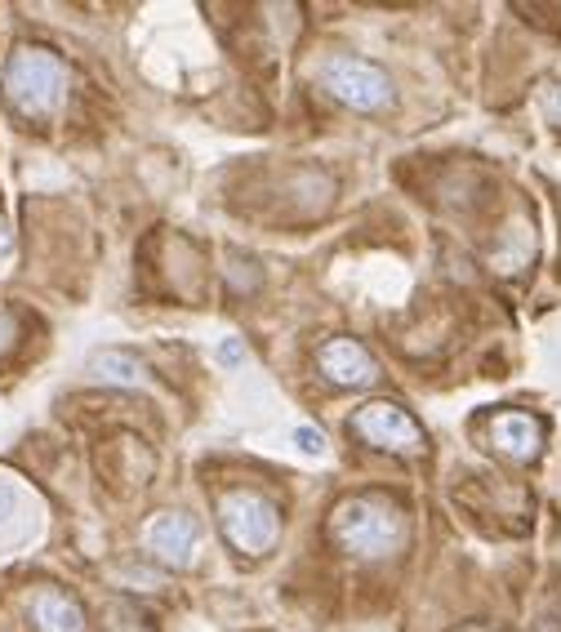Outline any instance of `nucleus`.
Masks as SVG:
<instances>
[{
  "label": "nucleus",
  "instance_id": "4468645a",
  "mask_svg": "<svg viewBox=\"0 0 561 632\" xmlns=\"http://www.w3.org/2000/svg\"><path fill=\"white\" fill-rule=\"evenodd\" d=\"M14 335H19L14 316H10V312H0V352H10V348H14Z\"/></svg>",
  "mask_w": 561,
  "mask_h": 632
},
{
  "label": "nucleus",
  "instance_id": "0eeeda50",
  "mask_svg": "<svg viewBox=\"0 0 561 632\" xmlns=\"http://www.w3.org/2000/svg\"><path fill=\"white\" fill-rule=\"evenodd\" d=\"M316 366H321V374L330 379V383H339V388H366V383H375V357L357 344V339H330V344H321V352H316Z\"/></svg>",
  "mask_w": 561,
  "mask_h": 632
},
{
  "label": "nucleus",
  "instance_id": "2eb2a0df",
  "mask_svg": "<svg viewBox=\"0 0 561 632\" xmlns=\"http://www.w3.org/2000/svg\"><path fill=\"white\" fill-rule=\"evenodd\" d=\"M218 357H223V361H237V357H241V344H237V339H228V344L218 348Z\"/></svg>",
  "mask_w": 561,
  "mask_h": 632
},
{
  "label": "nucleus",
  "instance_id": "423d86ee",
  "mask_svg": "<svg viewBox=\"0 0 561 632\" xmlns=\"http://www.w3.org/2000/svg\"><path fill=\"white\" fill-rule=\"evenodd\" d=\"M143 544H148V553L161 566L183 570L192 562V553H196V521L187 512H157L143 525Z\"/></svg>",
  "mask_w": 561,
  "mask_h": 632
},
{
  "label": "nucleus",
  "instance_id": "39448f33",
  "mask_svg": "<svg viewBox=\"0 0 561 632\" xmlns=\"http://www.w3.org/2000/svg\"><path fill=\"white\" fill-rule=\"evenodd\" d=\"M353 433H357L362 442L379 446V450H414V446L423 442L419 424H414V418H410L401 405H392V401H370V405H362V410L353 414Z\"/></svg>",
  "mask_w": 561,
  "mask_h": 632
},
{
  "label": "nucleus",
  "instance_id": "1a4fd4ad",
  "mask_svg": "<svg viewBox=\"0 0 561 632\" xmlns=\"http://www.w3.org/2000/svg\"><path fill=\"white\" fill-rule=\"evenodd\" d=\"M28 614H32L36 632H85V610L67 592H58V588H41L32 597Z\"/></svg>",
  "mask_w": 561,
  "mask_h": 632
},
{
  "label": "nucleus",
  "instance_id": "f257e3e1",
  "mask_svg": "<svg viewBox=\"0 0 561 632\" xmlns=\"http://www.w3.org/2000/svg\"><path fill=\"white\" fill-rule=\"evenodd\" d=\"M0 85H6V98L10 108L28 121H45L63 108L67 98V63L41 45H23L10 54L6 63V76H0Z\"/></svg>",
  "mask_w": 561,
  "mask_h": 632
},
{
  "label": "nucleus",
  "instance_id": "9d476101",
  "mask_svg": "<svg viewBox=\"0 0 561 632\" xmlns=\"http://www.w3.org/2000/svg\"><path fill=\"white\" fill-rule=\"evenodd\" d=\"M94 374L107 379V383H139V361L130 352H117V348H107L94 357Z\"/></svg>",
  "mask_w": 561,
  "mask_h": 632
},
{
  "label": "nucleus",
  "instance_id": "f03ea898",
  "mask_svg": "<svg viewBox=\"0 0 561 632\" xmlns=\"http://www.w3.org/2000/svg\"><path fill=\"white\" fill-rule=\"evenodd\" d=\"M330 535L339 548H348L353 557H388L401 548L406 540V516L384 503V499H344L334 508V521H330Z\"/></svg>",
  "mask_w": 561,
  "mask_h": 632
},
{
  "label": "nucleus",
  "instance_id": "7ed1b4c3",
  "mask_svg": "<svg viewBox=\"0 0 561 632\" xmlns=\"http://www.w3.org/2000/svg\"><path fill=\"white\" fill-rule=\"evenodd\" d=\"M218 525L228 544L246 557H263L277 544V508L255 490H233L218 499Z\"/></svg>",
  "mask_w": 561,
  "mask_h": 632
},
{
  "label": "nucleus",
  "instance_id": "9b49d317",
  "mask_svg": "<svg viewBox=\"0 0 561 632\" xmlns=\"http://www.w3.org/2000/svg\"><path fill=\"white\" fill-rule=\"evenodd\" d=\"M19 508H23V494H19V486L0 477V531H10V525L19 521Z\"/></svg>",
  "mask_w": 561,
  "mask_h": 632
},
{
  "label": "nucleus",
  "instance_id": "20e7f679",
  "mask_svg": "<svg viewBox=\"0 0 561 632\" xmlns=\"http://www.w3.org/2000/svg\"><path fill=\"white\" fill-rule=\"evenodd\" d=\"M316 72H321V85L339 102H348L353 112H379L392 102L388 76L375 63L357 58V54H330V58H321Z\"/></svg>",
  "mask_w": 561,
  "mask_h": 632
},
{
  "label": "nucleus",
  "instance_id": "f8f14e48",
  "mask_svg": "<svg viewBox=\"0 0 561 632\" xmlns=\"http://www.w3.org/2000/svg\"><path fill=\"white\" fill-rule=\"evenodd\" d=\"M294 446H299L303 455H325V437H321L316 428H308V424L294 428Z\"/></svg>",
  "mask_w": 561,
  "mask_h": 632
},
{
  "label": "nucleus",
  "instance_id": "dca6fc26",
  "mask_svg": "<svg viewBox=\"0 0 561 632\" xmlns=\"http://www.w3.org/2000/svg\"><path fill=\"white\" fill-rule=\"evenodd\" d=\"M6 254H10V228L0 224V259H6Z\"/></svg>",
  "mask_w": 561,
  "mask_h": 632
},
{
  "label": "nucleus",
  "instance_id": "6e6552de",
  "mask_svg": "<svg viewBox=\"0 0 561 632\" xmlns=\"http://www.w3.org/2000/svg\"><path fill=\"white\" fill-rule=\"evenodd\" d=\"M490 442H495L499 455H508L517 464H530L543 450V428H539V418H530L521 410H508V414L490 418Z\"/></svg>",
  "mask_w": 561,
  "mask_h": 632
},
{
  "label": "nucleus",
  "instance_id": "ddd939ff",
  "mask_svg": "<svg viewBox=\"0 0 561 632\" xmlns=\"http://www.w3.org/2000/svg\"><path fill=\"white\" fill-rule=\"evenodd\" d=\"M543 117H548L552 126H561V85H552V89L543 94Z\"/></svg>",
  "mask_w": 561,
  "mask_h": 632
}]
</instances>
